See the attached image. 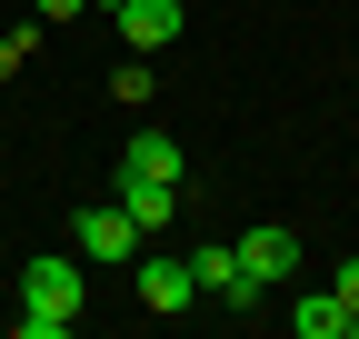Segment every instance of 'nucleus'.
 Listing matches in <instances>:
<instances>
[{"label": "nucleus", "instance_id": "2", "mask_svg": "<svg viewBox=\"0 0 359 339\" xmlns=\"http://www.w3.org/2000/svg\"><path fill=\"white\" fill-rule=\"evenodd\" d=\"M70 249H80V270H110V260H130V249H140V230H130L120 200H90L80 220H70Z\"/></svg>", "mask_w": 359, "mask_h": 339}, {"label": "nucleus", "instance_id": "3", "mask_svg": "<svg viewBox=\"0 0 359 339\" xmlns=\"http://www.w3.org/2000/svg\"><path fill=\"white\" fill-rule=\"evenodd\" d=\"M20 300L30 310H60V319H80V249L60 260V249H40V260L20 270Z\"/></svg>", "mask_w": 359, "mask_h": 339}, {"label": "nucleus", "instance_id": "4", "mask_svg": "<svg viewBox=\"0 0 359 339\" xmlns=\"http://www.w3.org/2000/svg\"><path fill=\"white\" fill-rule=\"evenodd\" d=\"M110 20H120V40H130L140 60H150V50H170V40L190 30V11H180V0H120Z\"/></svg>", "mask_w": 359, "mask_h": 339}, {"label": "nucleus", "instance_id": "12", "mask_svg": "<svg viewBox=\"0 0 359 339\" xmlns=\"http://www.w3.org/2000/svg\"><path fill=\"white\" fill-rule=\"evenodd\" d=\"M330 289H339V310H359V260H339V279H330Z\"/></svg>", "mask_w": 359, "mask_h": 339}, {"label": "nucleus", "instance_id": "13", "mask_svg": "<svg viewBox=\"0 0 359 339\" xmlns=\"http://www.w3.org/2000/svg\"><path fill=\"white\" fill-rule=\"evenodd\" d=\"M90 11H120V0H90Z\"/></svg>", "mask_w": 359, "mask_h": 339}, {"label": "nucleus", "instance_id": "9", "mask_svg": "<svg viewBox=\"0 0 359 339\" xmlns=\"http://www.w3.org/2000/svg\"><path fill=\"white\" fill-rule=\"evenodd\" d=\"M339 319H349V310H339V289H309V300L290 310V329H299V339H339Z\"/></svg>", "mask_w": 359, "mask_h": 339}, {"label": "nucleus", "instance_id": "10", "mask_svg": "<svg viewBox=\"0 0 359 339\" xmlns=\"http://www.w3.org/2000/svg\"><path fill=\"white\" fill-rule=\"evenodd\" d=\"M11 329H20V339H70V319H60V310H30V300H20V319H11Z\"/></svg>", "mask_w": 359, "mask_h": 339}, {"label": "nucleus", "instance_id": "5", "mask_svg": "<svg viewBox=\"0 0 359 339\" xmlns=\"http://www.w3.org/2000/svg\"><path fill=\"white\" fill-rule=\"evenodd\" d=\"M240 260L259 289H290L299 279V230H240Z\"/></svg>", "mask_w": 359, "mask_h": 339}, {"label": "nucleus", "instance_id": "6", "mask_svg": "<svg viewBox=\"0 0 359 339\" xmlns=\"http://www.w3.org/2000/svg\"><path fill=\"white\" fill-rule=\"evenodd\" d=\"M120 209H130V230H170V220H180V180H140V170H120Z\"/></svg>", "mask_w": 359, "mask_h": 339}, {"label": "nucleus", "instance_id": "11", "mask_svg": "<svg viewBox=\"0 0 359 339\" xmlns=\"http://www.w3.org/2000/svg\"><path fill=\"white\" fill-rule=\"evenodd\" d=\"M90 0H30V20H80Z\"/></svg>", "mask_w": 359, "mask_h": 339}, {"label": "nucleus", "instance_id": "8", "mask_svg": "<svg viewBox=\"0 0 359 339\" xmlns=\"http://www.w3.org/2000/svg\"><path fill=\"white\" fill-rule=\"evenodd\" d=\"M120 170H140V180H180V170H190V160H180V140H160V130H140V140L120 150Z\"/></svg>", "mask_w": 359, "mask_h": 339}, {"label": "nucleus", "instance_id": "1", "mask_svg": "<svg viewBox=\"0 0 359 339\" xmlns=\"http://www.w3.org/2000/svg\"><path fill=\"white\" fill-rule=\"evenodd\" d=\"M190 279L210 289L219 310H259V300H269V289L250 279V260H240V240H200V249H190Z\"/></svg>", "mask_w": 359, "mask_h": 339}, {"label": "nucleus", "instance_id": "7", "mask_svg": "<svg viewBox=\"0 0 359 339\" xmlns=\"http://www.w3.org/2000/svg\"><path fill=\"white\" fill-rule=\"evenodd\" d=\"M140 300L160 310V319H180L200 300V279H190V260H140Z\"/></svg>", "mask_w": 359, "mask_h": 339}]
</instances>
